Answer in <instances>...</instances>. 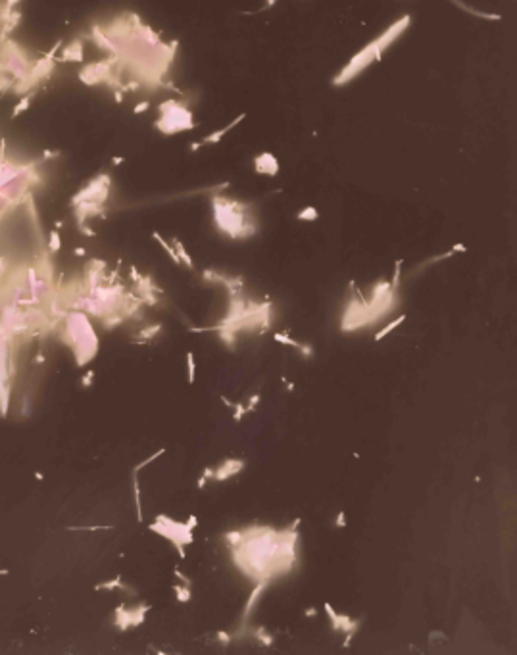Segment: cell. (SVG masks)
Instances as JSON below:
<instances>
[{
	"mask_svg": "<svg viewBox=\"0 0 517 655\" xmlns=\"http://www.w3.org/2000/svg\"><path fill=\"white\" fill-rule=\"evenodd\" d=\"M296 529L273 531L252 524L242 531V540L231 548L235 565L256 583H271L277 575L289 573L296 561Z\"/></svg>",
	"mask_w": 517,
	"mask_h": 655,
	"instance_id": "1",
	"label": "cell"
},
{
	"mask_svg": "<svg viewBox=\"0 0 517 655\" xmlns=\"http://www.w3.org/2000/svg\"><path fill=\"white\" fill-rule=\"evenodd\" d=\"M409 23H412V15L406 14L402 15L400 20H396V22L388 27L386 31H383L377 39H373L371 43H367L362 48V50L354 54L350 62L346 66L341 69V71L335 75V79H333V85L335 87H344L346 83H350L352 79H356L360 73L367 69V67L371 66L373 62H379L381 56L388 50V46L398 39L400 35H404V31L409 27Z\"/></svg>",
	"mask_w": 517,
	"mask_h": 655,
	"instance_id": "2",
	"label": "cell"
},
{
	"mask_svg": "<svg viewBox=\"0 0 517 655\" xmlns=\"http://www.w3.org/2000/svg\"><path fill=\"white\" fill-rule=\"evenodd\" d=\"M211 210H213V223L221 234H227L233 241L248 239L256 233V225L250 217V206L233 198L211 196Z\"/></svg>",
	"mask_w": 517,
	"mask_h": 655,
	"instance_id": "3",
	"label": "cell"
},
{
	"mask_svg": "<svg viewBox=\"0 0 517 655\" xmlns=\"http://www.w3.org/2000/svg\"><path fill=\"white\" fill-rule=\"evenodd\" d=\"M197 127V121L192 117L187 106H183L179 100H166L158 108V119L156 129L164 135H177L183 131H192Z\"/></svg>",
	"mask_w": 517,
	"mask_h": 655,
	"instance_id": "4",
	"label": "cell"
},
{
	"mask_svg": "<svg viewBox=\"0 0 517 655\" xmlns=\"http://www.w3.org/2000/svg\"><path fill=\"white\" fill-rule=\"evenodd\" d=\"M150 531L164 536V538H168L175 546V550H177L181 559L187 557L185 546H189L190 542H192V531H190L185 523H179V521H175V519H169L168 515H158L156 521L150 524Z\"/></svg>",
	"mask_w": 517,
	"mask_h": 655,
	"instance_id": "5",
	"label": "cell"
},
{
	"mask_svg": "<svg viewBox=\"0 0 517 655\" xmlns=\"http://www.w3.org/2000/svg\"><path fill=\"white\" fill-rule=\"evenodd\" d=\"M150 611V605H137L135 609H127L123 604L116 609V625L119 630H127L131 626H140L145 623V615Z\"/></svg>",
	"mask_w": 517,
	"mask_h": 655,
	"instance_id": "6",
	"label": "cell"
},
{
	"mask_svg": "<svg viewBox=\"0 0 517 655\" xmlns=\"http://www.w3.org/2000/svg\"><path fill=\"white\" fill-rule=\"evenodd\" d=\"M323 609L325 613L329 615V621H331V625H333V630L335 632H343V634H356L358 628H360V621H354L350 619L348 615H343V613H336L335 607L325 602L323 605Z\"/></svg>",
	"mask_w": 517,
	"mask_h": 655,
	"instance_id": "7",
	"label": "cell"
},
{
	"mask_svg": "<svg viewBox=\"0 0 517 655\" xmlns=\"http://www.w3.org/2000/svg\"><path fill=\"white\" fill-rule=\"evenodd\" d=\"M246 465V461L244 459H237V458H227L223 459L218 467H216V475H213V481L218 482H223L227 479H231L235 475H239L244 469Z\"/></svg>",
	"mask_w": 517,
	"mask_h": 655,
	"instance_id": "8",
	"label": "cell"
},
{
	"mask_svg": "<svg viewBox=\"0 0 517 655\" xmlns=\"http://www.w3.org/2000/svg\"><path fill=\"white\" fill-rule=\"evenodd\" d=\"M254 169L258 175H270L275 177L279 173V160H277L275 154L271 152H262L254 158Z\"/></svg>",
	"mask_w": 517,
	"mask_h": 655,
	"instance_id": "9",
	"label": "cell"
},
{
	"mask_svg": "<svg viewBox=\"0 0 517 655\" xmlns=\"http://www.w3.org/2000/svg\"><path fill=\"white\" fill-rule=\"evenodd\" d=\"M268 586H270V583H263V580H260V583H256L254 590L250 592V596H248L246 604H244V611H242V619H241V632H242V630H244V626H246L248 617L252 615V611H254V607H256V605H258V602H260V597L263 596V592L268 590Z\"/></svg>",
	"mask_w": 517,
	"mask_h": 655,
	"instance_id": "10",
	"label": "cell"
},
{
	"mask_svg": "<svg viewBox=\"0 0 517 655\" xmlns=\"http://www.w3.org/2000/svg\"><path fill=\"white\" fill-rule=\"evenodd\" d=\"M244 117H246V114H241V116L237 117V119H235V121H231V123L229 125H225V127H221V129H219V131H213L211 133V135H208V137L206 138H202V140H200V142H194V144L190 146V150H192V152H194V150H198V148H202V146H208V144H216V142H219V140H221V138L225 137L227 133L231 131V129H235V127H237V125L241 123L242 119H244Z\"/></svg>",
	"mask_w": 517,
	"mask_h": 655,
	"instance_id": "11",
	"label": "cell"
},
{
	"mask_svg": "<svg viewBox=\"0 0 517 655\" xmlns=\"http://www.w3.org/2000/svg\"><path fill=\"white\" fill-rule=\"evenodd\" d=\"M171 246L175 248V254L181 260L183 265H187L190 271H194V262H192V258H190L189 252H187V248L183 246V242L179 241V239H171Z\"/></svg>",
	"mask_w": 517,
	"mask_h": 655,
	"instance_id": "12",
	"label": "cell"
},
{
	"mask_svg": "<svg viewBox=\"0 0 517 655\" xmlns=\"http://www.w3.org/2000/svg\"><path fill=\"white\" fill-rule=\"evenodd\" d=\"M160 331H162L160 323H156V325H150V327H146V329H140V333H138V336H137V340H135V342H137V344H148L154 338V336L160 335Z\"/></svg>",
	"mask_w": 517,
	"mask_h": 655,
	"instance_id": "13",
	"label": "cell"
},
{
	"mask_svg": "<svg viewBox=\"0 0 517 655\" xmlns=\"http://www.w3.org/2000/svg\"><path fill=\"white\" fill-rule=\"evenodd\" d=\"M133 479V494H135V507H137V521L142 523V502H140V484H138V473H131Z\"/></svg>",
	"mask_w": 517,
	"mask_h": 655,
	"instance_id": "14",
	"label": "cell"
},
{
	"mask_svg": "<svg viewBox=\"0 0 517 655\" xmlns=\"http://www.w3.org/2000/svg\"><path fill=\"white\" fill-rule=\"evenodd\" d=\"M152 239L156 242H158V244H160L162 248H164V250H166V252H168V256L169 258H171V262L175 263V265H181V260H179V258H177V254H175V248L171 246V244H169L168 241H166V239H164V236H162L160 233H156V231H154L152 233Z\"/></svg>",
	"mask_w": 517,
	"mask_h": 655,
	"instance_id": "15",
	"label": "cell"
},
{
	"mask_svg": "<svg viewBox=\"0 0 517 655\" xmlns=\"http://www.w3.org/2000/svg\"><path fill=\"white\" fill-rule=\"evenodd\" d=\"M254 638L260 642L262 646H265V648H271V646L275 644V638H273V636L268 632V628H265V626H258V628H256V630H254Z\"/></svg>",
	"mask_w": 517,
	"mask_h": 655,
	"instance_id": "16",
	"label": "cell"
},
{
	"mask_svg": "<svg viewBox=\"0 0 517 655\" xmlns=\"http://www.w3.org/2000/svg\"><path fill=\"white\" fill-rule=\"evenodd\" d=\"M404 321H406V315H404V313H402L400 317H396V319H394V321H390V323H388L386 327H383V329H381V331H379V333H377V335L373 336V338H375V342H379V340H383V338H385L386 335H390V331H394V329L398 327V325H402Z\"/></svg>",
	"mask_w": 517,
	"mask_h": 655,
	"instance_id": "17",
	"label": "cell"
},
{
	"mask_svg": "<svg viewBox=\"0 0 517 655\" xmlns=\"http://www.w3.org/2000/svg\"><path fill=\"white\" fill-rule=\"evenodd\" d=\"M296 219L298 221H317L319 219V211L315 206H306V208H302V210L296 213Z\"/></svg>",
	"mask_w": 517,
	"mask_h": 655,
	"instance_id": "18",
	"label": "cell"
},
{
	"mask_svg": "<svg viewBox=\"0 0 517 655\" xmlns=\"http://www.w3.org/2000/svg\"><path fill=\"white\" fill-rule=\"evenodd\" d=\"M173 592H175V597H177V602H179V604H189L190 597H192V594H190V586H187V584H175Z\"/></svg>",
	"mask_w": 517,
	"mask_h": 655,
	"instance_id": "19",
	"label": "cell"
},
{
	"mask_svg": "<svg viewBox=\"0 0 517 655\" xmlns=\"http://www.w3.org/2000/svg\"><path fill=\"white\" fill-rule=\"evenodd\" d=\"M114 588H119V590H129V592H135L133 588H129L127 584L121 583V576H116V578H112L108 583H102L96 586V590H114Z\"/></svg>",
	"mask_w": 517,
	"mask_h": 655,
	"instance_id": "20",
	"label": "cell"
},
{
	"mask_svg": "<svg viewBox=\"0 0 517 655\" xmlns=\"http://www.w3.org/2000/svg\"><path fill=\"white\" fill-rule=\"evenodd\" d=\"M273 340L279 344H287V346H292V348H298L300 346V340H294L291 338V333L289 331H283V333H273Z\"/></svg>",
	"mask_w": 517,
	"mask_h": 655,
	"instance_id": "21",
	"label": "cell"
},
{
	"mask_svg": "<svg viewBox=\"0 0 517 655\" xmlns=\"http://www.w3.org/2000/svg\"><path fill=\"white\" fill-rule=\"evenodd\" d=\"M187 380H189V385L194 383V377H197V361H194V354L192 352H187Z\"/></svg>",
	"mask_w": 517,
	"mask_h": 655,
	"instance_id": "22",
	"label": "cell"
},
{
	"mask_svg": "<svg viewBox=\"0 0 517 655\" xmlns=\"http://www.w3.org/2000/svg\"><path fill=\"white\" fill-rule=\"evenodd\" d=\"M166 451H168V450H166V448H160V450H158V451H154L152 456H148V458H146L145 461H140V463H137V465L133 467V473H138L140 469H145L146 465H150L152 461H156V459H158V458H162V456H164Z\"/></svg>",
	"mask_w": 517,
	"mask_h": 655,
	"instance_id": "23",
	"label": "cell"
},
{
	"mask_svg": "<svg viewBox=\"0 0 517 655\" xmlns=\"http://www.w3.org/2000/svg\"><path fill=\"white\" fill-rule=\"evenodd\" d=\"M402 260H396L394 263V275H393V281H390V288L393 290H398L400 288V275H402Z\"/></svg>",
	"mask_w": 517,
	"mask_h": 655,
	"instance_id": "24",
	"label": "cell"
},
{
	"mask_svg": "<svg viewBox=\"0 0 517 655\" xmlns=\"http://www.w3.org/2000/svg\"><path fill=\"white\" fill-rule=\"evenodd\" d=\"M244 415H248L246 406H244L242 402H235V406H233V421L235 423H241L242 419H244Z\"/></svg>",
	"mask_w": 517,
	"mask_h": 655,
	"instance_id": "25",
	"label": "cell"
},
{
	"mask_svg": "<svg viewBox=\"0 0 517 655\" xmlns=\"http://www.w3.org/2000/svg\"><path fill=\"white\" fill-rule=\"evenodd\" d=\"M260 400H262V396H260V394H252V396H250V400H248V404H244V406H246V411H248V413H252V411H256V406L260 404Z\"/></svg>",
	"mask_w": 517,
	"mask_h": 655,
	"instance_id": "26",
	"label": "cell"
},
{
	"mask_svg": "<svg viewBox=\"0 0 517 655\" xmlns=\"http://www.w3.org/2000/svg\"><path fill=\"white\" fill-rule=\"evenodd\" d=\"M48 248H50V252H58V248H60V234H58V231H52V233H50V242H48Z\"/></svg>",
	"mask_w": 517,
	"mask_h": 655,
	"instance_id": "27",
	"label": "cell"
},
{
	"mask_svg": "<svg viewBox=\"0 0 517 655\" xmlns=\"http://www.w3.org/2000/svg\"><path fill=\"white\" fill-rule=\"evenodd\" d=\"M300 352V354H302V356L306 357V359H310V357L313 356V348H312V344H308V342H300V346L298 348H296Z\"/></svg>",
	"mask_w": 517,
	"mask_h": 655,
	"instance_id": "28",
	"label": "cell"
},
{
	"mask_svg": "<svg viewBox=\"0 0 517 655\" xmlns=\"http://www.w3.org/2000/svg\"><path fill=\"white\" fill-rule=\"evenodd\" d=\"M216 638H218L219 644H223V646H227V644H231V642H233V634L225 632V630H219V632L216 634Z\"/></svg>",
	"mask_w": 517,
	"mask_h": 655,
	"instance_id": "29",
	"label": "cell"
},
{
	"mask_svg": "<svg viewBox=\"0 0 517 655\" xmlns=\"http://www.w3.org/2000/svg\"><path fill=\"white\" fill-rule=\"evenodd\" d=\"M335 526L336 529H344V526H346V513H344V511H338V513H336Z\"/></svg>",
	"mask_w": 517,
	"mask_h": 655,
	"instance_id": "30",
	"label": "cell"
},
{
	"mask_svg": "<svg viewBox=\"0 0 517 655\" xmlns=\"http://www.w3.org/2000/svg\"><path fill=\"white\" fill-rule=\"evenodd\" d=\"M173 575L177 576L179 580H181V584H187V586H190V578L185 575V573H183L181 569H173Z\"/></svg>",
	"mask_w": 517,
	"mask_h": 655,
	"instance_id": "31",
	"label": "cell"
},
{
	"mask_svg": "<svg viewBox=\"0 0 517 655\" xmlns=\"http://www.w3.org/2000/svg\"><path fill=\"white\" fill-rule=\"evenodd\" d=\"M93 379H95V371H88L87 375L83 377V380H81V386H85V388H87V386H91Z\"/></svg>",
	"mask_w": 517,
	"mask_h": 655,
	"instance_id": "32",
	"label": "cell"
},
{
	"mask_svg": "<svg viewBox=\"0 0 517 655\" xmlns=\"http://www.w3.org/2000/svg\"><path fill=\"white\" fill-rule=\"evenodd\" d=\"M213 475H216V467H204V471H202V477H204V479L213 481Z\"/></svg>",
	"mask_w": 517,
	"mask_h": 655,
	"instance_id": "33",
	"label": "cell"
},
{
	"mask_svg": "<svg viewBox=\"0 0 517 655\" xmlns=\"http://www.w3.org/2000/svg\"><path fill=\"white\" fill-rule=\"evenodd\" d=\"M187 526H189L190 531H194V529H197V524H198V517L197 515H189V519H187Z\"/></svg>",
	"mask_w": 517,
	"mask_h": 655,
	"instance_id": "34",
	"label": "cell"
},
{
	"mask_svg": "<svg viewBox=\"0 0 517 655\" xmlns=\"http://www.w3.org/2000/svg\"><path fill=\"white\" fill-rule=\"evenodd\" d=\"M146 108H150V102H148V100L142 102V104H138L137 108H135V114H142V112H146Z\"/></svg>",
	"mask_w": 517,
	"mask_h": 655,
	"instance_id": "35",
	"label": "cell"
},
{
	"mask_svg": "<svg viewBox=\"0 0 517 655\" xmlns=\"http://www.w3.org/2000/svg\"><path fill=\"white\" fill-rule=\"evenodd\" d=\"M219 400L223 402V404H225L227 408H231V409H233V406H235V402H231V400H229V398H227L225 394H221V396H219Z\"/></svg>",
	"mask_w": 517,
	"mask_h": 655,
	"instance_id": "36",
	"label": "cell"
},
{
	"mask_svg": "<svg viewBox=\"0 0 517 655\" xmlns=\"http://www.w3.org/2000/svg\"><path fill=\"white\" fill-rule=\"evenodd\" d=\"M206 484H208V479H204V477L200 475V479H198V482H197V488H200V490H204Z\"/></svg>",
	"mask_w": 517,
	"mask_h": 655,
	"instance_id": "37",
	"label": "cell"
},
{
	"mask_svg": "<svg viewBox=\"0 0 517 655\" xmlns=\"http://www.w3.org/2000/svg\"><path fill=\"white\" fill-rule=\"evenodd\" d=\"M452 252H454V254H456V252H467V246L466 244H454Z\"/></svg>",
	"mask_w": 517,
	"mask_h": 655,
	"instance_id": "38",
	"label": "cell"
},
{
	"mask_svg": "<svg viewBox=\"0 0 517 655\" xmlns=\"http://www.w3.org/2000/svg\"><path fill=\"white\" fill-rule=\"evenodd\" d=\"M304 615H306V617H315V615H317V609H315V607H308L306 611H304Z\"/></svg>",
	"mask_w": 517,
	"mask_h": 655,
	"instance_id": "39",
	"label": "cell"
},
{
	"mask_svg": "<svg viewBox=\"0 0 517 655\" xmlns=\"http://www.w3.org/2000/svg\"><path fill=\"white\" fill-rule=\"evenodd\" d=\"M75 254H77V256H83V254H85V250H83V248H77V250H75Z\"/></svg>",
	"mask_w": 517,
	"mask_h": 655,
	"instance_id": "40",
	"label": "cell"
},
{
	"mask_svg": "<svg viewBox=\"0 0 517 655\" xmlns=\"http://www.w3.org/2000/svg\"><path fill=\"white\" fill-rule=\"evenodd\" d=\"M287 390H294V385H292V383H287Z\"/></svg>",
	"mask_w": 517,
	"mask_h": 655,
	"instance_id": "41",
	"label": "cell"
},
{
	"mask_svg": "<svg viewBox=\"0 0 517 655\" xmlns=\"http://www.w3.org/2000/svg\"><path fill=\"white\" fill-rule=\"evenodd\" d=\"M0 575H8V571L6 569H2V571H0Z\"/></svg>",
	"mask_w": 517,
	"mask_h": 655,
	"instance_id": "42",
	"label": "cell"
}]
</instances>
